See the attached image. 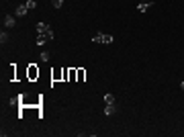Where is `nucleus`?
I'll return each instance as SVG.
<instances>
[{"instance_id": "nucleus-1", "label": "nucleus", "mask_w": 184, "mask_h": 137, "mask_svg": "<svg viewBox=\"0 0 184 137\" xmlns=\"http://www.w3.org/2000/svg\"><path fill=\"white\" fill-rule=\"evenodd\" d=\"M92 43H113V35L109 33H98L92 37Z\"/></svg>"}, {"instance_id": "nucleus-2", "label": "nucleus", "mask_w": 184, "mask_h": 137, "mask_svg": "<svg viewBox=\"0 0 184 137\" xmlns=\"http://www.w3.org/2000/svg\"><path fill=\"white\" fill-rule=\"evenodd\" d=\"M51 39H53V29H49L47 33H41V35H37V45H43V43L45 41H51Z\"/></svg>"}, {"instance_id": "nucleus-3", "label": "nucleus", "mask_w": 184, "mask_h": 137, "mask_svg": "<svg viewBox=\"0 0 184 137\" xmlns=\"http://www.w3.org/2000/svg\"><path fill=\"white\" fill-rule=\"evenodd\" d=\"M49 29H51V27H49L47 23H37V25H35V31H37V35H41V33H47Z\"/></svg>"}, {"instance_id": "nucleus-4", "label": "nucleus", "mask_w": 184, "mask_h": 137, "mask_svg": "<svg viewBox=\"0 0 184 137\" xmlns=\"http://www.w3.org/2000/svg\"><path fill=\"white\" fill-rule=\"evenodd\" d=\"M35 78H39V70H37L35 63H31L29 66V80H35Z\"/></svg>"}, {"instance_id": "nucleus-5", "label": "nucleus", "mask_w": 184, "mask_h": 137, "mask_svg": "<svg viewBox=\"0 0 184 137\" xmlns=\"http://www.w3.org/2000/svg\"><path fill=\"white\" fill-rule=\"evenodd\" d=\"M27 4H19V6H16V10H14V14H16V16H25V14H27Z\"/></svg>"}, {"instance_id": "nucleus-6", "label": "nucleus", "mask_w": 184, "mask_h": 137, "mask_svg": "<svg viewBox=\"0 0 184 137\" xmlns=\"http://www.w3.org/2000/svg\"><path fill=\"white\" fill-rule=\"evenodd\" d=\"M115 113H117V104H115V103H113V104H106V109H104V115H106V117H113Z\"/></svg>"}, {"instance_id": "nucleus-7", "label": "nucleus", "mask_w": 184, "mask_h": 137, "mask_svg": "<svg viewBox=\"0 0 184 137\" xmlns=\"http://www.w3.org/2000/svg\"><path fill=\"white\" fill-rule=\"evenodd\" d=\"M151 4H153V2H139L137 10H139V13H147V10L151 8Z\"/></svg>"}, {"instance_id": "nucleus-8", "label": "nucleus", "mask_w": 184, "mask_h": 137, "mask_svg": "<svg viewBox=\"0 0 184 137\" xmlns=\"http://www.w3.org/2000/svg\"><path fill=\"white\" fill-rule=\"evenodd\" d=\"M14 25H16V19H14V16H4V27L13 29Z\"/></svg>"}, {"instance_id": "nucleus-9", "label": "nucleus", "mask_w": 184, "mask_h": 137, "mask_svg": "<svg viewBox=\"0 0 184 137\" xmlns=\"http://www.w3.org/2000/svg\"><path fill=\"white\" fill-rule=\"evenodd\" d=\"M25 4H27V8H29V10H35V8H37V0H27Z\"/></svg>"}, {"instance_id": "nucleus-10", "label": "nucleus", "mask_w": 184, "mask_h": 137, "mask_svg": "<svg viewBox=\"0 0 184 137\" xmlns=\"http://www.w3.org/2000/svg\"><path fill=\"white\" fill-rule=\"evenodd\" d=\"M113 103H115V96L110 94V92L109 94H104V104H113Z\"/></svg>"}, {"instance_id": "nucleus-11", "label": "nucleus", "mask_w": 184, "mask_h": 137, "mask_svg": "<svg viewBox=\"0 0 184 137\" xmlns=\"http://www.w3.org/2000/svg\"><path fill=\"white\" fill-rule=\"evenodd\" d=\"M51 4H53V8H61L63 6V0H51Z\"/></svg>"}, {"instance_id": "nucleus-12", "label": "nucleus", "mask_w": 184, "mask_h": 137, "mask_svg": "<svg viewBox=\"0 0 184 137\" xmlns=\"http://www.w3.org/2000/svg\"><path fill=\"white\" fill-rule=\"evenodd\" d=\"M41 62H49V51H41Z\"/></svg>"}, {"instance_id": "nucleus-13", "label": "nucleus", "mask_w": 184, "mask_h": 137, "mask_svg": "<svg viewBox=\"0 0 184 137\" xmlns=\"http://www.w3.org/2000/svg\"><path fill=\"white\" fill-rule=\"evenodd\" d=\"M0 41L6 43V41H8V33H4V31H2V33H0Z\"/></svg>"}, {"instance_id": "nucleus-14", "label": "nucleus", "mask_w": 184, "mask_h": 137, "mask_svg": "<svg viewBox=\"0 0 184 137\" xmlns=\"http://www.w3.org/2000/svg\"><path fill=\"white\" fill-rule=\"evenodd\" d=\"M84 76H86V72H84V70H78V82L84 80Z\"/></svg>"}, {"instance_id": "nucleus-15", "label": "nucleus", "mask_w": 184, "mask_h": 137, "mask_svg": "<svg viewBox=\"0 0 184 137\" xmlns=\"http://www.w3.org/2000/svg\"><path fill=\"white\" fill-rule=\"evenodd\" d=\"M180 88H182V90H184V82H180Z\"/></svg>"}, {"instance_id": "nucleus-16", "label": "nucleus", "mask_w": 184, "mask_h": 137, "mask_svg": "<svg viewBox=\"0 0 184 137\" xmlns=\"http://www.w3.org/2000/svg\"><path fill=\"white\" fill-rule=\"evenodd\" d=\"M143 2H153V0H143Z\"/></svg>"}]
</instances>
